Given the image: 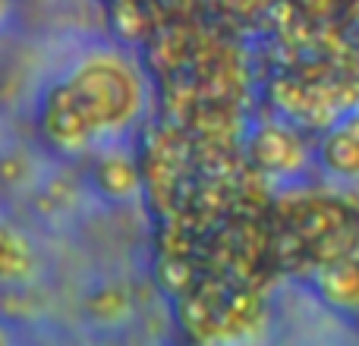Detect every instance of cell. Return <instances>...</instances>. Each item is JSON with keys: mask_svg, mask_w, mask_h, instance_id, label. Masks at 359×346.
Masks as SVG:
<instances>
[{"mask_svg": "<svg viewBox=\"0 0 359 346\" xmlns=\"http://www.w3.org/2000/svg\"><path fill=\"white\" fill-rule=\"evenodd\" d=\"M10 16H13V0H0V32L6 29Z\"/></svg>", "mask_w": 359, "mask_h": 346, "instance_id": "cell-5", "label": "cell"}, {"mask_svg": "<svg viewBox=\"0 0 359 346\" xmlns=\"http://www.w3.org/2000/svg\"><path fill=\"white\" fill-rule=\"evenodd\" d=\"M29 177V161L22 155H4L0 158V183L4 186H19Z\"/></svg>", "mask_w": 359, "mask_h": 346, "instance_id": "cell-4", "label": "cell"}, {"mask_svg": "<svg viewBox=\"0 0 359 346\" xmlns=\"http://www.w3.org/2000/svg\"><path fill=\"white\" fill-rule=\"evenodd\" d=\"M0 340H4V337H0Z\"/></svg>", "mask_w": 359, "mask_h": 346, "instance_id": "cell-6", "label": "cell"}, {"mask_svg": "<svg viewBox=\"0 0 359 346\" xmlns=\"http://www.w3.org/2000/svg\"><path fill=\"white\" fill-rule=\"evenodd\" d=\"M35 268V252L29 240L10 227H0V284H22Z\"/></svg>", "mask_w": 359, "mask_h": 346, "instance_id": "cell-3", "label": "cell"}, {"mask_svg": "<svg viewBox=\"0 0 359 346\" xmlns=\"http://www.w3.org/2000/svg\"><path fill=\"white\" fill-rule=\"evenodd\" d=\"M67 88L76 95L95 130L123 123L136 104V85L130 73L111 57H92L79 63L67 79Z\"/></svg>", "mask_w": 359, "mask_h": 346, "instance_id": "cell-1", "label": "cell"}, {"mask_svg": "<svg viewBox=\"0 0 359 346\" xmlns=\"http://www.w3.org/2000/svg\"><path fill=\"white\" fill-rule=\"evenodd\" d=\"M38 126H41L44 142L57 151L86 148V142L95 132V126L88 123L86 111H82V104L76 101V95L67 85H57L48 92V98L41 101Z\"/></svg>", "mask_w": 359, "mask_h": 346, "instance_id": "cell-2", "label": "cell"}]
</instances>
